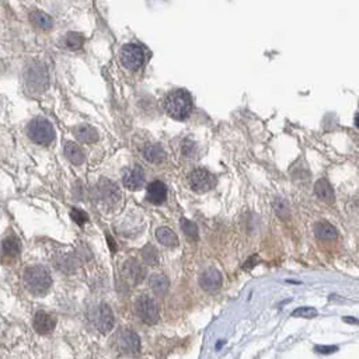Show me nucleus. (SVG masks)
<instances>
[{
	"label": "nucleus",
	"mask_w": 359,
	"mask_h": 359,
	"mask_svg": "<svg viewBox=\"0 0 359 359\" xmlns=\"http://www.w3.org/2000/svg\"><path fill=\"white\" fill-rule=\"evenodd\" d=\"M146 199L153 203V205H162L163 202L167 199V188L162 181H153L147 185V192H146Z\"/></svg>",
	"instance_id": "nucleus-14"
},
{
	"label": "nucleus",
	"mask_w": 359,
	"mask_h": 359,
	"mask_svg": "<svg viewBox=\"0 0 359 359\" xmlns=\"http://www.w3.org/2000/svg\"><path fill=\"white\" fill-rule=\"evenodd\" d=\"M140 255L143 258V261L149 265H157L159 264V252H157L156 247H153L151 244H146L142 250H140Z\"/></svg>",
	"instance_id": "nucleus-26"
},
{
	"label": "nucleus",
	"mask_w": 359,
	"mask_h": 359,
	"mask_svg": "<svg viewBox=\"0 0 359 359\" xmlns=\"http://www.w3.org/2000/svg\"><path fill=\"white\" fill-rule=\"evenodd\" d=\"M314 192L321 201L327 202V203H334V201H336L334 190L325 178L317 179V183L314 184Z\"/></svg>",
	"instance_id": "nucleus-17"
},
{
	"label": "nucleus",
	"mask_w": 359,
	"mask_h": 359,
	"mask_svg": "<svg viewBox=\"0 0 359 359\" xmlns=\"http://www.w3.org/2000/svg\"><path fill=\"white\" fill-rule=\"evenodd\" d=\"M316 351L320 353H334L338 351V347H336V345H317L316 347Z\"/></svg>",
	"instance_id": "nucleus-33"
},
{
	"label": "nucleus",
	"mask_w": 359,
	"mask_h": 359,
	"mask_svg": "<svg viewBox=\"0 0 359 359\" xmlns=\"http://www.w3.org/2000/svg\"><path fill=\"white\" fill-rule=\"evenodd\" d=\"M156 239L159 243H162L166 247H177L178 246V237L175 236L173 230L168 227H159L156 230Z\"/></svg>",
	"instance_id": "nucleus-22"
},
{
	"label": "nucleus",
	"mask_w": 359,
	"mask_h": 359,
	"mask_svg": "<svg viewBox=\"0 0 359 359\" xmlns=\"http://www.w3.org/2000/svg\"><path fill=\"white\" fill-rule=\"evenodd\" d=\"M222 280H223V278H222V274L219 272L218 269L208 268L199 276V286L205 292L212 293V292L218 291L219 288L222 286Z\"/></svg>",
	"instance_id": "nucleus-12"
},
{
	"label": "nucleus",
	"mask_w": 359,
	"mask_h": 359,
	"mask_svg": "<svg viewBox=\"0 0 359 359\" xmlns=\"http://www.w3.org/2000/svg\"><path fill=\"white\" fill-rule=\"evenodd\" d=\"M135 310L140 317V320L146 324H156L159 320V309L156 302L149 296H140L135 303Z\"/></svg>",
	"instance_id": "nucleus-8"
},
{
	"label": "nucleus",
	"mask_w": 359,
	"mask_h": 359,
	"mask_svg": "<svg viewBox=\"0 0 359 359\" xmlns=\"http://www.w3.org/2000/svg\"><path fill=\"white\" fill-rule=\"evenodd\" d=\"M25 83L33 93H44L48 89L49 78L46 66L41 62H33L25 70Z\"/></svg>",
	"instance_id": "nucleus-4"
},
{
	"label": "nucleus",
	"mask_w": 359,
	"mask_h": 359,
	"mask_svg": "<svg viewBox=\"0 0 359 359\" xmlns=\"http://www.w3.org/2000/svg\"><path fill=\"white\" fill-rule=\"evenodd\" d=\"M274 209L276 215L282 219H288L289 218V207L284 199H275L274 202Z\"/></svg>",
	"instance_id": "nucleus-28"
},
{
	"label": "nucleus",
	"mask_w": 359,
	"mask_h": 359,
	"mask_svg": "<svg viewBox=\"0 0 359 359\" xmlns=\"http://www.w3.org/2000/svg\"><path fill=\"white\" fill-rule=\"evenodd\" d=\"M84 42V38L78 33H69L65 35V38L62 39V45L66 48V49L76 50L82 48V45Z\"/></svg>",
	"instance_id": "nucleus-25"
},
{
	"label": "nucleus",
	"mask_w": 359,
	"mask_h": 359,
	"mask_svg": "<svg viewBox=\"0 0 359 359\" xmlns=\"http://www.w3.org/2000/svg\"><path fill=\"white\" fill-rule=\"evenodd\" d=\"M344 321L345 323H351V324H359V320L353 319V317H344Z\"/></svg>",
	"instance_id": "nucleus-35"
},
{
	"label": "nucleus",
	"mask_w": 359,
	"mask_h": 359,
	"mask_svg": "<svg viewBox=\"0 0 359 359\" xmlns=\"http://www.w3.org/2000/svg\"><path fill=\"white\" fill-rule=\"evenodd\" d=\"M74 135L82 143H94L98 140V132L90 125H79L74 128Z\"/></svg>",
	"instance_id": "nucleus-19"
},
{
	"label": "nucleus",
	"mask_w": 359,
	"mask_h": 359,
	"mask_svg": "<svg viewBox=\"0 0 359 359\" xmlns=\"http://www.w3.org/2000/svg\"><path fill=\"white\" fill-rule=\"evenodd\" d=\"M143 157L151 164H160L166 159V151L160 145H147L143 149Z\"/></svg>",
	"instance_id": "nucleus-20"
},
{
	"label": "nucleus",
	"mask_w": 359,
	"mask_h": 359,
	"mask_svg": "<svg viewBox=\"0 0 359 359\" xmlns=\"http://www.w3.org/2000/svg\"><path fill=\"white\" fill-rule=\"evenodd\" d=\"M355 126L359 129V112L355 115Z\"/></svg>",
	"instance_id": "nucleus-36"
},
{
	"label": "nucleus",
	"mask_w": 359,
	"mask_h": 359,
	"mask_svg": "<svg viewBox=\"0 0 359 359\" xmlns=\"http://www.w3.org/2000/svg\"><path fill=\"white\" fill-rule=\"evenodd\" d=\"M163 106L167 115L177 121H184L192 111V97L187 90H173L166 95Z\"/></svg>",
	"instance_id": "nucleus-1"
},
{
	"label": "nucleus",
	"mask_w": 359,
	"mask_h": 359,
	"mask_svg": "<svg viewBox=\"0 0 359 359\" xmlns=\"http://www.w3.org/2000/svg\"><path fill=\"white\" fill-rule=\"evenodd\" d=\"M93 323L100 332H108L114 325V314L111 307L106 303H101L93 314Z\"/></svg>",
	"instance_id": "nucleus-10"
},
{
	"label": "nucleus",
	"mask_w": 359,
	"mask_h": 359,
	"mask_svg": "<svg viewBox=\"0 0 359 359\" xmlns=\"http://www.w3.org/2000/svg\"><path fill=\"white\" fill-rule=\"evenodd\" d=\"M118 348L123 353L135 355L140 351V340L138 334L132 330H121L117 336Z\"/></svg>",
	"instance_id": "nucleus-9"
},
{
	"label": "nucleus",
	"mask_w": 359,
	"mask_h": 359,
	"mask_svg": "<svg viewBox=\"0 0 359 359\" xmlns=\"http://www.w3.org/2000/svg\"><path fill=\"white\" fill-rule=\"evenodd\" d=\"M27 134L33 142L42 146L49 145L50 142L55 139L54 126L46 119H44V118H35V119H33L30 122V125H28Z\"/></svg>",
	"instance_id": "nucleus-5"
},
{
	"label": "nucleus",
	"mask_w": 359,
	"mask_h": 359,
	"mask_svg": "<svg viewBox=\"0 0 359 359\" xmlns=\"http://www.w3.org/2000/svg\"><path fill=\"white\" fill-rule=\"evenodd\" d=\"M62 263L63 264H58V267L61 268V271H63V272H72V271H74V268H76V264H74V260L70 257H65L61 258Z\"/></svg>",
	"instance_id": "nucleus-31"
},
{
	"label": "nucleus",
	"mask_w": 359,
	"mask_h": 359,
	"mask_svg": "<svg viewBox=\"0 0 359 359\" xmlns=\"http://www.w3.org/2000/svg\"><path fill=\"white\" fill-rule=\"evenodd\" d=\"M314 235L320 240L331 241L336 240L337 237H338V232L328 222H319V223L314 226Z\"/></svg>",
	"instance_id": "nucleus-18"
},
{
	"label": "nucleus",
	"mask_w": 359,
	"mask_h": 359,
	"mask_svg": "<svg viewBox=\"0 0 359 359\" xmlns=\"http://www.w3.org/2000/svg\"><path fill=\"white\" fill-rule=\"evenodd\" d=\"M257 264H258V257L257 255H252V257L248 258V260L246 261V264L243 265V269H246V271H251Z\"/></svg>",
	"instance_id": "nucleus-34"
},
{
	"label": "nucleus",
	"mask_w": 359,
	"mask_h": 359,
	"mask_svg": "<svg viewBox=\"0 0 359 359\" xmlns=\"http://www.w3.org/2000/svg\"><path fill=\"white\" fill-rule=\"evenodd\" d=\"M65 156L67 157L69 162H72L76 166H79V164H82L84 162L83 149L76 145V143H73V142H67L66 145H65Z\"/></svg>",
	"instance_id": "nucleus-21"
},
{
	"label": "nucleus",
	"mask_w": 359,
	"mask_h": 359,
	"mask_svg": "<svg viewBox=\"0 0 359 359\" xmlns=\"http://www.w3.org/2000/svg\"><path fill=\"white\" fill-rule=\"evenodd\" d=\"M20 241L17 240L16 236L6 237L2 243V258L5 263H13L20 255Z\"/></svg>",
	"instance_id": "nucleus-15"
},
{
	"label": "nucleus",
	"mask_w": 359,
	"mask_h": 359,
	"mask_svg": "<svg viewBox=\"0 0 359 359\" xmlns=\"http://www.w3.org/2000/svg\"><path fill=\"white\" fill-rule=\"evenodd\" d=\"M196 153V146L194 142L191 140H185L183 143V155L185 157H194V155Z\"/></svg>",
	"instance_id": "nucleus-32"
},
{
	"label": "nucleus",
	"mask_w": 359,
	"mask_h": 359,
	"mask_svg": "<svg viewBox=\"0 0 359 359\" xmlns=\"http://www.w3.org/2000/svg\"><path fill=\"white\" fill-rule=\"evenodd\" d=\"M30 20L33 24H35L37 27H39L41 30H50L54 25V20L49 14H46L44 11H33L30 14Z\"/></svg>",
	"instance_id": "nucleus-23"
},
{
	"label": "nucleus",
	"mask_w": 359,
	"mask_h": 359,
	"mask_svg": "<svg viewBox=\"0 0 359 359\" xmlns=\"http://www.w3.org/2000/svg\"><path fill=\"white\" fill-rule=\"evenodd\" d=\"M122 183L125 188L131 191L139 190L145 183V171L140 166H134V167L126 168L122 174Z\"/></svg>",
	"instance_id": "nucleus-11"
},
{
	"label": "nucleus",
	"mask_w": 359,
	"mask_h": 359,
	"mask_svg": "<svg viewBox=\"0 0 359 359\" xmlns=\"http://www.w3.org/2000/svg\"><path fill=\"white\" fill-rule=\"evenodd\" d=\"M93 198L101 207H112L121 199V191L115 183L108 178H101L93 188Z\"/></svg>",
	"instance_id": "nucleus-3"
},
{
	"label": "nucleus",
	"mask_w": 359,
	"mask_h": 359,
	"mask_svg": "<svg viewBox=\"0 0 359 359\" xmlns=\"http://www.w3.org/2000/svg\"><path fill=\"white\" fill-rule=\"evenodd\" d=\"M72 219L76 222L78 224H80V226H83L87 220H89V216H87V213L84 212V211H82V209H72Z\"/></svg>",
	"instance_id": "nucleus-30"
},
{
	"label": "nucleus",
	"mask_w": 359,
	"mask_h": 359,
	"mask_svg": "<svg viewBox=\"0 0 359 359\" xmlns=\"http://www.w3.org/2000/svg\"><path fill=\"white\" fill-rule=\"evenodd\" d=\"M293 317H304V319H313L317 316V310L314 307H299L292 312Z\"/></svg>",
	"instance_id": "nucleus-29"
},
{
	"label": "nucleus",
	"mask_w": 359,
	"mask_h": 359,
	"mask_svg": "<svg viewBox=\"0 0 359 359\" xmlns=\"http://www.w3.org/2000/svg\"><path fill=\"white\" fill-rule=\"evenodd\" d=\"M188 183L192 190L201 194L212 190L216 184V177L207 168H196L188 175Z\"/></svg>",
	"instance_id": "nucleus-7"
},
{
	"label": "nucleus",
	"mask_w": 359,
	"mask_h": 359,
	"mask_svg": "<svg viewBox=\"0 0 359 359\" xmlns=\"http://www.w3.org/2000/svg\"><path fill=\"white\" fill-rule=\"evenodd\" d=\"M123 274L132 284H140L145 278V271L136 260L131 258L123 264Z\"/></svg>",
	"instance_id": "nucleus-16"
},
{
	"label": "nucleus",
	"mask_w": 359,
	"mask_h": 359,
	"mask_svg": "<svg viewBox=\"0 0 359 359\" xmlns=\"http://www.w3.org/2000/svg\"><path fill=\"white\" fill-rule=\"evenodd\" d=\"M181 229L184 232V235L187 236V239L191 241H196L199 237L198 233V226L194 222H191L188 219H181Z\"/></svg>",
	"instance_id": "nucleus-27"
},
{
	"label": "nucleus",
	"mask_w": 359,
	"mask_h": 359,
	"mask_svg": "<svg viewBox=\"0 0 359 359\" xmlns=\"http://www.w3.org/2000/svg\"><path fill=\"white\" fill-rule=\"evenodd\" d=\"M149 286L157 295H164L168 289V279L162 274L151 275L150 279H149Z\"/></svg>",
	"instance_id": "nucleus-24"
},
{
	"label": "nucleus",
	"mask_w": 359,
	"mask_h": 359,
	"mask_svg": "<svg viewBox=\"0 0 359 359\" xmlns=\"http://www.w3.org/2000/svg\"><path fill=\"white\" fill-rule=\"evenodd\" d=\"M56 325V317L46 312H38L34 316V328L38 334H49Z\"/></svg>",
	"instance_id": "nucleus-13"
},
{
	"label": "nucleus",
	"mask_w": 359,
	"mask_h": 359,
	"mask_svg": "<svg viewBox=\"0 0 359 359\" xmlns=\"http://www.w3.org/2000/svg\"><path fill=\"white\" fill-rule=\"evenodd\" d=\"M22 279L28 291L33 292L34 295H44L52 285L50 274L42 265H33V267L25 268L22 274Z\"/></svg>",
	"instance_id": "nucleus-2"
},
{
	"label": "nucleus",
	"mask_w": 359,
	"mask_h": 359,
	"mask_svg": "<svg viewBox=\"0 0 359 359\" xmlns=\"http://www.w3.org/2000/svg\"><path fill=\"white\" fill-rule=\"evenodd\" d=\"M119 61H121V65L126 67L128 70H136L145 63V49L140 45L126 44L119 50Z\"/></svg>",
	"instance_id": "nucleus-6"
}]
</instances>
